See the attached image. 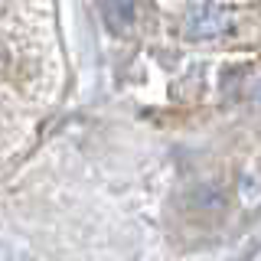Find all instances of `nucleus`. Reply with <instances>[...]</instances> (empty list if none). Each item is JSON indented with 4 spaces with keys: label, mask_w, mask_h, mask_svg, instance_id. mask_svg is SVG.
Listing matches in <instances>:
<instances>
[{
    "label": "nucleus",
    "mask_w": 261,
    "mask_h": 261,
    "mask_svg": "<svg viewBox=\"0 0 261 261\" xmlns=\"http://www.w3.org/2000/svg\"><path fill=\"white\" fill-rule=\"evenodd\" d=\"M134 4L137 0H101V16L111 33H118V36L127 33V27L134 23Z\"/></svg>",
    "instance_id": "obj_2"
},
{
    "label": "nucleus",
    "mask_w": 261,
    "mask_h": 261,
    "mask_svg": "<svg viewBox=\"0 0 261 261\" xmlns=\"http://www.w3.org/2000/svg\"><path fill=\"white\" fill-rule=\"evenodd\" d=\"M228 16L216 7H199L193 16H190V33L193 36H219V33L228 30Z\"/></svg>",
    "instance_id": "obj_1"
}]
</instances>
